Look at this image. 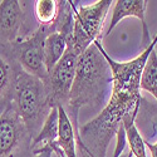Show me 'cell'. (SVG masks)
<instances>
[{
    "instance_id": "obj_1",
    "label": "cell",
    "mask_w": 157,
    "mask_h": 157,
    "mask_svg": "<svg viewBox=\"0 0 157 157\" xmlns=\"http://www.w3.org/2000/svg\"><path fill=\"white\" fill-rule=\"evenodd\" d=\"M157 35L142 53L128 62H116L104 48L102 53L112 72V90L102 111L83 124L75 135L79 148L88 157H106L107 147L120 126L128 118H136L141 108V75L145 64L155 48Z\"/></svg>"
},
{
    "instance_id": "obj_2",
    "label": "cell",
    "mask_w": 157,
    "mask_h": 157,
    "mask_svg": "<svg viewBox=\"0 0 157 157\" xmlns=\"http://www.w3.org/2000/svg\"><path fill=\"white\" fill-rule=\"evenodd\" d=\"M101 40L89 45L78 57L74 81L64 109L78 132V113L83 107L97 109L107 104L112 90V72L102 53Z\"/></svg>"
},
{
    "instance_id": "obj_3",
    "label": "cell",
    "mask_w": 157,
    "mask_h": 157,
    "mask_svg": "<svg viewBox=\"0 0 157 157\" xmlns=\"http://www.w3.org/2000/svg\"><path fill=\"white\" fill-rule=\"evenodd\" d=\"M11 104L34 138L52 109L45 82L20 68L15 75Z\"/></svg>"
},
{
    "instance_id": "obj_4",
    "label": "cell",
    "mask_w": 157,
    "mask_h": 157,
    "mask_svg": "<svg viewBox=\"0 0 157 157\" xmlns=\"http://www.w3.org/2000/svg\"><path fill=\"white\" fill-rule=\"evenodd\" d=\"M112 3V0H98L90 5H77L74 3L73 32L68 47H72L78 56L102 39L104 19Z\"/></svg>"
},
{
    "instance_id": "obj_5",
    "label": "cell",
    "mask_w": 157,
    "mask_h": 157,
    "mask_svg": "<svg viewBox=\"0 0 157 157\" xmlns=\"http://www.w3.org/2000/svg\"><path fill=\"white\" fill-rule=\"evenodd\" d=\"M52 32H56L53 24L49 27L39 25V28L30 35L21 36L10 47L11 54L20 68L44 82L48 78V71L44 63V43L45 38Z\"/></svg>"
},
{
    "instance_id": "obj_6",
    "label": "cell",
    "mask_w": 157,
    "mask_h": 157,
    "mask_svg": "<svg viewBox=\"0 0 157 157\" xmlns=\"http://www.w3.org/2000/svg\"><path fill=\"white\" fill-rule=\"evenodd\" d=\"M32 136L10 103L0 116V157H30Z\"/></svg>"
},
{
    "instance_id": "obj_7",
    "label": "cell",
    "mask_w": 157,
    "mask_h": 157,
    "mask_svg": "<svg viewBox=\"0 0 157 157\" xmlns=\"http://www.w3.org/2000/svg\"><path fill=\"white\" fill-rule=\"evenodd\" d=\"M78 57L79 56L73 50V48L68 47L62 59L49 72L45 81V87L52 108L59 106L64 108L67 106L75 75Z\"/></svg>"
},
{
    "instance_id": "obj_8",
    "label": "cell",
    "mask_w": 157,
    "mask_h": 157,
    "mask_svg": "<svg viewBox=\"0 0 157 157\" xmlns=\"http://www.w3.org/2000/svg\"><path fill=\"white\" fill-rule=\"evenodd\" d=\"M24 20L20 2L3 0L0 3V48H10L19 40Z\"/></svg>"
},
{
    "instance_id": "obj_9",
    "label": "cell",
    "mask_w": 157,
    "mask_h": 157,
    "mask_svg": "<svg viewBox=\"0 0 157 157\" xmlns=\"http://www.w3.org/2000/svg\"><path fill=\"white\" fill-rule=\"evenodd\" d=\"M150 2L146 0H117L114 2V8L112 13V18H111V24L107 29L106 35H108L117 24H118L123 18L126 17H136L141 20L142 23V43L145 44L147 48L151 44V39H150V32L148 27L146 24L145 14H146V8Z\"/></svg>"
},
{
    "instance_id": "obj_10",
    "label": "cell",
    "mask_w": 157,
    "mask_h": 157,
    "mask_svg": "<svg viewBox=\"0 0 157 157\" xmlns=\"http://www.w3.org/2000/svg\"><path fill=\"white\" fill-rule=\"evenodd\" d=\"M58 107H53L50 109L48 117L45 118L40 131L38 135L32 140V153L33 155H42L45 152L54 151L58 138Z\"/></svg>"
},
{
    "instance_id": "obj_11",
    "label": "cell",
    "mask_w": 157,
    "mask_h": 157,
    "mask_svg": "<svg viewBox=\"0 0 157 157\" xmlns=\"http://www.w3.org/2000/svg\"><path fill=\"white\" fill-rule=\"evenodd\" d=\"M20 65L11 54L10 48H0V98L11 102L14 81Z\"/></svg>"
},
{
    "instance_id": "obj_12",
    "label": "cell",
    "mask_w": 157,
    "mask_h": 157,
    "mask_svg": "<svg viewBox=\"0 0 157 157\" xmlns=\"http://www.w3.org/2000/svg\"><path fill=\"white\" fill-rule=\"evenodd\" d=\"M58 138L57 145L63 151L65 157H77L75 150V132L74 127L69 120V117L65 112V109L59 106L58 107Z\"/></svg>"
},
{
    "instance_id": "obj_13",
    "label": "cell",
    "mask_w": 157,
    "mask_h": 157,
    "mask_svg": "<svg viewBox=\"0 0 157 157\" xmlns=\"http://www.w3.org/2000/svg\"><path fill=\"white\" fill-rule=\"evenodd\" d=\"M68 48L67 36L59 32H52L44 43V63L45 68L49 72L56 67V64L62 59L65 50Z\"/></svg>"
},
{
    "instance_id": "obj_14",
    "label": "cell",
    "mask_w": 157,
    "mask_h": 157,
    "mask_svg": "<svg viewBox=\"0 0 157 157\" xmlns=\"http://www.w3.org/2000/svg\"><path fill=\"white\" fill-rule=\"evenodd\" d=\"M141 89L146 90L152 94L157 99V56L155 50L151 52V54L145 64L142 75H141Z\"/></svg>"
},
{
    "instance_id": "obj_15",
    "label": "cell",
    "mask_w": 157,
    "mask_h": 157,
    "mask_svg": "<svg viewBox=\"0 0 157 157\" xmlns=\"http://www.w3.org/2000/svg\"><path fill=\"white\" fill-rule=\"evenodd\" d=\"M135 120L136 118H128V120L123 121L127 143L129 145L131 153H132L135 157H147L146 143L138 132V129L135 124Z\"/></svg>"
},
{
    "instance_id": "obj_16",
    "label": "cell",
    "mask_w": 157,
    "mask_h": 157,
    "mask_svg": "<svg viewBox=\"0 0 157 157\" xmlns=\"http://www.w3.org/2000/svg\"><path fill=\"white\" fill-rule=\"evenodd\" d=\"M59 9V2L56 0H38L34 4L35 18L42 27H49L54 24Z\"/></svg>"
},
{
    "instance_id": "obj_17",
    "label": "cell",
    "mask_w": 157,
    "mask_h": 157,
    "mask_svg": "<svg viewBox=\"0 0 157 157\" xmlns=\"http://www.w3.org/2000/svg\"><path fill=\"white\" fill-rule=\"evenodd\" d=\"M116 138H117V142H116V148H114V152H113V157H120V155L124 150L126 142H127V140H126V131H124L123 124H121L118 131H117Z\"/></svg>"
},
{
    "instance_id": "obj_18",
    "label": "cell",
    "mask_w": 157,
    "mask_h": 157,
    "mask_svg": "<svg viewBox=\"0 0 157 157\" xmlns=\"http://www.w3.org/2000/svg\"><path fill=\"white\" fill-rule=\"evenodd\" d=\"M147 148L150 150L151 152V156L152 157H157V142L156 143H150V142H145Z\"/></svg>"
},
{
    "instance_id": "obj_19",
    "label": "cell",
    "mask_w": 157,
    "mask_h": 157,
    "mask_svg": "<svg viewBox=\"0 0 157 157\" xmlns=\"http://www.w3.org/2000/svg\"><path fill=\"white\" fill-rule=\"evenodd\" d=\"M11 102H9V101H6V99H3V98H0V116L3 114V112L5 111V108L9 106Z\"/></svg>"
},
{
    "instance_id": "obj_20",
    "label": "cell",
    "mask_w": 157,
    "mask_h": 157,
    "mask_svg": "<svg viewBox=\"0 0 157 157\" xmlns=\"http://www.w3.org/2000/svg\"><path fill=\"white\" fill-rule=\"evenodd\" d=\"M153 50H155V53H156V56H157V42H156V44H155V48H153Z\"/></svg>"
},
{
    "instance_id": "obj_21",
    "label": "cell",
    "mask_w": 157,
    "mask_h": 157,
    "mask_svg": "<svg viewBox=\"0 0 157 157\" xmlns=\"http://www.w3.org/2000/svg\"><path fill=\"white\" fill-rule=\"evenodd\" d=\"M127 157H133V155H132V153H131V152H129V153H128V156H127Z\"/></svg>"
}]
</instances>
